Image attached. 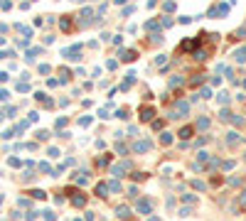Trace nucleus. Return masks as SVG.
<instances>
[{
	"mask_svg": "<svg viewBox=\"0 0 246 221\" xmlns=\"http://www.w3.org/2000/svg\"><path fill=\"white\" fill-rule=\"evenodd\" d=\"M192 187H195V189H204L207 184H204V182H199V179H195V182H192Z\"/></svg>",
	"mask_w": 246,
	"mask_h": 221,
	"instance_id": "obj_30",
	"label": "nucleus"
},
{
	"mask_svg": "<svg viewBox=\"0 0 246 221\" xmlns=\"http://www.w3.org/2000/svg\"><path fill=\"white\" fill-rule=\"evenodd\" d=\"M108 189H111V192H121V182H116V179H113V182L108 184Z\"/></svg>",
	"mask_w": 246,
	"mask_h": 221,
	"instance_id": "obj_23",
	"label": "nucleus"
},
{
	"mask_svg": "<svg viewBox=\"0 0 246 221\" xmlns=\"http://www.w3.org/2000/svg\"><path fill=\"white\" fill-rule=\"evenodd\" d=\"M195 59H199V62H204V59H207V52H204V49H199V52H195Z\"/></svg>",
	"mask_w": 246,
	"mask_h": 221,
	"instance_id": "obj_20",
	"label": "nucleus"
},
{
	"mask_svg": "<svg viewBox=\"0 0 246 221\" xmlns=\"http://www.w3.org/2000/svg\"><path fill=\"white\" fill-rule=\"evenodd\" d=\"M199 98H212V91L209 89H202V91H199Z\"/></svg>",
	"mask_w": 246,
	"mask_h": 221,
	"instance_id": "obj_27",
	"label": "nucleus"
},
{
	"mask_svg": "<svg viewBox=\"0 0 246 221\" xmlns=\"http://www.w3.org/2000/svg\"><path fill=\"white\" fill-rule=\"evenodd\" d=\"M231 123H234V126H236V128H241V126H244V123H246V121H244V118H241V116H231Z\"/></svg>",
	"mask_w": 246,
	"mask_h": 221,
	"instance_id": "obj_15",
	"label": "nucleus"
},
{
	"mask_svg": "<svg viewBox=\"0 0 246 221\" xmlns=\"http://www.w3.org/2000/svg\"><path fill=\"white\" fill-rule=\"evenodd\" d=\"M231 167H234V162H231V160H226V162H221V170H231Z\"/></svg>",
	"mask_w": 246,
	"mask_h": 221,
	"instance_id": "obj_33",
	"label": "nucleus"
},
{
	"mask_svg": "<svg viewBox=\"0 0 246 221\" xmlns=\"http://www.w3.org/2000/svg\"><path fill=\"white\" fill-rule=\"evenodd\" d=\"M160 27V22H155V20H150V22H145V30H158Z\"/></svg>",
	"mask_w": 246,
	"mask_h": 221,
	"instance_id": "obj_19",
	"label": "nucleus"
},
{
	"mask_svg": "<svg viewBox=\"0 0 246 221\" xmlns=\"http://www.w3.org/2000/svg\"><path fill=\"white\" fill-rule=\"evenodd\" d=\"M116 216L123 219V221H128L131 219V209H128V206H118V209H116Z\"/></svg>",
	"mask_w": 246,
	"mask_h": 221,
	"instance_id": "obj_8",
	"label": "nucleus"
},
{
	"mask_svg": "<svg viewBox=\"0 0 246 221\" xmlns=\"http://www.w3.org/2000/svg\"><path fill=\"white\" fill-rule=\"evenodd\" d=\"M116 118H121V121H126V118H128V108H121V111L116 113Z\"/></svg>",
	"mask_w": 246,
	"mask_h": 221,
	"instance_id": "obj_21",
	"label": "nucleus"
},
{
	"mask_svg": "<svg viewBox=\"0 0 246 221\" xmlns=\"http://www.w3.org/2000/svg\"><path fill=\"white\" fill-rule=\"evenodd\" d=\"M202 81H204V76H199V74H197V76H195V79H192V81H190V84H192V86H199V84H202Z\"/></svg>",
	"mask_w": 246,
	"mask_h": 221,
	"instance_id": "obj_24",
	"label": "nucleus"
},
{
	"mask_svg": "<svg viewBox=\"0 0 246 221\" xmlns=\"http://www.w3.org/2000/svg\"><path fill=\"white\" fill-rule=\"evenodd\" d=\"M116 150H118V155H128V148L126 145H116Z\"/></svg>",
	"mask_w": 246,
	"mask_h": 221,
	"instance_id": "obj_29",
	"label": "nucleus"
},
{
	"mask_svg": "<svg viewBox=\"0 0 246 221\" xmlns=\"http://www.w3.org/2000/svg\"><path fill=\"white\" fill-rule=\"evenodd\" d=\"M244 160H246V155H244Z\"/></svg>",
	"mask_w": 246,
	"mask_h": 221,
	"instance_id": "obj_35",
	"label": "nucleus"
},
{
	"mask_svg": "<svg viewBox=\"0 0 246 221\" xmlns=\"http://www.w3.org/2000/svg\"><path fill=\"white\" fill-rule=\"evenodd\" d=\"M219 118H221V121H231V113H229V108H221V111H219Z\"/></svg>",
	"mask_w": 246,
	"mask_h": 221,
	"instance_id": "obj_14",
	"label": "nucleus"
},
{
	"mask_svg": "<svg viewBox=\"0 0 246 221\" xmlns=\"http://www.w3.org/2000/svg\"><path fill=\"white\" fill-rule=\"evenodd\" d=\"M234 59H236L239 64H244V62H246V44H244V47H239V49L234 52Z\"/></svg>",
	"mask_w": 246,
	"mask_h": 221,
	"instance_id": "obj_9",
	"label": "nucleus"
},
{
	"mask_svg": "<svg viewBox=\"0 0 246 221\" xmlns=\"http://www.w3.org/2000/svg\"><path fill=\"white\" fill-rule=\"evenodd\" d=\"M126 170H131V162H128V160H126V162H121V165H116L111 172H113L116 177H123V172H126Z\"/></svg>",
	"mask_w": 246,
	"mask_h": 221,
	"instance_id": "obj_5",
	"label": "nucleus"
},
{
	"mask_svg": "<svg viewBox=\"0 0 246 221\" xmlns=\"http://www.w3.org/2000/svg\"><path fill=\"white\" fill-rule=\"evenodd\" d=\"M177 135H180V140H190V138L195 135V128H192V126H185V128H180V133H177Z\"/></svg>",
	"mask_w": 246,
	"mask_h": 221,
	"instance_id": "obj_6",
	"label": "nucleus"
},
{
	"mask_svg": "<svg viewBox=\"0 0 246 221\" xmlns=\"http://www.w3.org/2000/svg\"><path fill=\"white\" fill-rule=\"evenodd\" d=\"M236 204H239V206H246V189L241 192V194H239V199H236Z\"/></svg>",
	"mask_w": 246,
	"mask_h": 221,
	"instance_id": "obj_18",
	"label": "nucleus"
},
{
	"mask_svg": "<svg viewBox=\"0 0 246 221\" xmlns=\"http://www.w3.org/2000/svg\"><path fill=\"white\" fill-rule=\"evenodd\" d=\"M197 128H202V130H204V128H209V118H204V116H202V118H197Z\"/></svg>",
	"mask_w": 246,
	"mask_h": 221,
	"instance_id": "obj_13",
	"label": "nucleus"
},
{
	"mask_svg": "<svg viewBox=\"0 0 246 221\" xmlns=\"http://www.w3.org/2000/svg\"><path fill=\"white\" fill-rule=\"evenodd\" d=\"M136 57H138V54H136L133 49H121V52H118V59H121V62H136Z\"/></svg>",
	"mask_w": 246,
	"mask_h": 221,
	"instance_id": "obj_4",
	"label": "nucleus"
},
{
	"mask_svg": "<svg viewBox=\"0 0 246 221\" xmlns=\"http://www.w3.org/2000/svg\"><path fill=\"white\" fill-rule=\"evenodd\" d=\"M217 101H219V106H226V103H229V94H226V91L217 94Z\"/></svg>",
	"mask_w": 246,
	"mask_h": 221,
	"instance_id": "obj_11",
	"label": "nucleus"
},
{
	"mask_svg": "<svg viewBox=\"0 0 246 221\" xmlns=\"http://www.w3.org/2000/svg\"><path fill=\"white\" fill-rule=\"evenodd\" d=\"M84 201H86V199H84V197H74V204H76V206H81V204H84Z\"/></svg>",
	"mask_w": 246,
	"mask_h": 221,
	"instance_id": "obj_34",
	"label": "nucleus"
},
{
	"mask_svg": "<svg viewBox=\"0 0 246 221\" xmlns=\"http://www.w3.org/2000/svg\"><path fill=\"white\" fill-rule=\"evenodd\" d=\"M136 209H138V214H143V216H148V214L153 211V201H150V199H138V204H136Z\"/></svg>",
	"mask_w": 246,
	"mask_h": 221,
	"instance_id": "obj_2",
	"label": "nucleus"
},
{
	"mask_svg": "<svg viewBox=\"0 0 246 221\" xmlns=\"http://www.w3.org/2000/svg\"><path fill=\"white\" fill-rule=\"evenodd\" d=\"M106 192H108V184H96V194H99L101 199L106 197Z\"/></svg>",
	"mask_w": 246,
	"mask_h": 221,
	"instance_id": "obj_12",
	"label": "nucleus"
},
{
	"mask_svg": "<svg viewBox=\"0 0 246 221\" xmlns=\"http://www.w3.org/2000/svg\"><path fill=\"white\" fill-rule=\"evenodd\" d=\"M153 116H155V108H150V106L141 108V123H153Z\"/></svg>",
	"mask_w": 246,
	"mask_h": 221,
	"instance_id": "obj_3",
	"label": "nucleus"
},
{
	"mask_svg": "<svg viewBox=\"0 0 246 221\" xmlns=\"http://www.w3.org/2000/svg\"><path fill=\"white\" fill-rule=\"evenodd\" d=\"M207 160H209V152L199 150V155H197V165H199V162H207Z\"/></svg>",
	"mask_w": 246,
	"mask_h": 221,
	"instance_id": "obj_17",
	"label": "nucleus"
},
{
	"mask_svg": "<svg viewBox=\"0 0 246 221\" xmlns=\"http://www.w3.org/2000/svg\"><path fill=\"white\" fill-rule=\"evenodd\" d=\"M150 148H153V145H150V140H136V143H133V148H131V150H133V152H136V155H143V152H148V150H150Z\"/></svg>",
	"mask_w": 246,
	"mask_h": 221,
	"instance_id": "obj_1",
	"label": "nucleus"
},
{
	"mask_svg": "<svg viewBox=\"0 0 246 221\" xmlns=\"http://www.w3.org/2000/svg\"><path fill=\"white\" fill-rule=\"evenodd\" d=\"M229 184H231V187H239V184H241V177H229Z\"/></svg>",
	"mask_w": 246,
	"mask_h": 221,
	"instance_id": "obj_25",
	"label": "nucleus"
},
{
	"mask_svg": "<svg viewBox=\"0 0 246 221\" xmlns=\"http://www.w3.org/2000/svg\"><path fill=\"white\" fill-rule=\"evenodd\" d=\"M172 143V138H170V133H163V145H170Z\"/></svg>",
	"mask_w": 246,
	"mask_h": 221,
	"instance_id": "obj_28",
	"label": "nucleus"
},
{
	"mask_svg": "<svg viewBox=\"0 0 246 221\" xmlns=\"http://www.w3.org/2000/svg\"><path fill=\"white\" fill-rule=\"evenodd\" d=\"M182 199H185L187 204H195V201H197V197H195V194H182Z\"/></svg>",
	"mask_w": 246,
	"mask_h": 221,
	"instance_id": "obj_22",
	"label": "nucleus"
},
{
	"mask_svg": "<svg viewBox=\"0 0 246 221\" xmlns=\"http://www.w3.org/2000/svg\"><path fill=\"white\" fill-rule=\"evenodd\" d=\"M177 214H180V216H190V214H192V211H190V206H182V209H180V211H177Z\"/></svg>",
	"mask_w": 246,
	"mask_h": 221,
	"instance_id": "obj_31",
	"label": "nucleus"
},
{
	"mask_svg": "<svg viewBox=\"0 0 246 221\" xmlns=\"http://www.w3.org/2000/svg\"><path fill=\"white\" fill-rule=\"evenodd\" d=\"M128 197L136 199V197H138V187H131V189H128Z\"/></svg>",
	"mask_w": 246,
	"mask_h": 221,
	"instance_id": "obj_32",
	"label": "nucleus"
},
{
	"mask_svg": "<svg viewBox=\"0 0 246 221\" xmlns=\"http://www.w3.org/2000/svg\"><path fill=\"white\" fill-rule=\"evenodd\" d=\"M180 84H185V79H182V76H172V79H170V86H172V89L180 86Z\"/></svg>",
	"mask_w": 246,
	"mask_h": 221,
	"instance_id": "obj_16",
	"label": "nucleus"
},
{
	"mask_svg": "<svg viewBox=\"0 0 246 221\" xmlns=\"http://www.w3.org/2000/svg\"><path fill=\"white\" fill-rule=\"evenodd\" d=\"M175 111H177V116H180V113H187V111H190V106H187L185 101H177V103H175Z\"/></svg>",
	"mask_w": 246,
	"mask_h": 221,
	"instance_id": "obj_10",
	"label": "nucleus"
},
{
	"mask_svg": "<svg viewBox=\"0 0 246 221\" xmlns=\"http://www.w3.org/2000/svg\"><path fill=\"white\" fill-rule=\"evenodd\" d=\"M239 140H241V135H239V133H234V130H231V133L226 135V145H229V148H234V145H239Z\"/></svg>",
	"mask_w": 246,
	"mask_h": 221,
	"instance_id": "obj_7",
	"label": "nucleus"
},
{
	"mask_svg": "<svg viewBox=\"0 0 246 221\" xmlns=\"http://www.w3.org/2000/svg\"><path fill=\"white\" fill-rule=\"evenodd\" d=\"M168 62V54H158V57H155V64H165Z\"/></svg>",
	"mask_w": 246,
	"mask_h": 221,
	"instance_id": "obj_26",
	"label": "nucleus"
}]
</instances>
